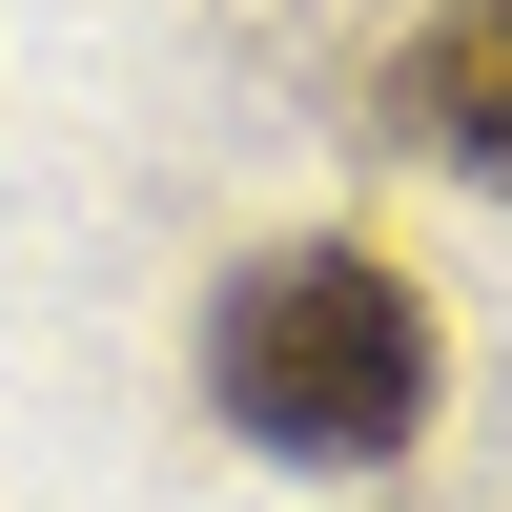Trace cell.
Segmentation results:
<instances>
[{"label":"cell","instance_id":"1","mask_svg":"<svg viewBox=\"0 0 512 512\" xmlns=\"http://www.w3.org/2000/svg\"><path fill=\"white\" fill-rule=\"evenodd\" d=\"M205 410L267 472H390L431 431V308L369 246H246L205 308Z\"/></svg>","mask_w":512,"mask_h":512},{"label":"cell","instance_id":"2","mask_svg":"<svg viewBox=\"0 0 512 512\" xmlns=\"http://www.w3.org/2000/svg\"><path fill=\"white\" fill-rule=\"evenodd\" d=\"M390 123L431 164H472V185L512 205V0H451V21H410V62H390Z\"/></svg>","mask_w":512,"mask_h":512}]
</instances>
